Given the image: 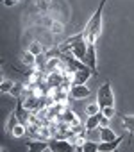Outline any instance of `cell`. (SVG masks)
<instances>
[{
    "label": "cell",
    "instance_id": "1",
    "mask_svg": "<svg viewBox=\"0 0 134 152\" xmlns=\"http://www.w3.org/2000/svg\"><path fill=\"white\" fill-rule=\"evenodd\" d=\"M106 2H107V0H100L97 11L93 13V16L88 20V23L84 27V34H86V41L88 43H97L98 36L102 34V15H104Z\"/></svg>",
    "mask_w": 134,
    "mask_h": 152
},
{
    "label": "cell",
    "instance_id": "2",
    "mask_svg": "<svg viewBox=\"0 0 134 152\" xmlns=\"http://www.w3.org/2000/svg\"><path fill=\"white\" fill-rule=\"evenodd\" d=\"M97 102L100 104V107H107V106H116L114 102V93H113V88H111V83L106 81L98 91H97Z\"/></svg>",
    "mask_w": 134,
    "mask_h": 152
},
{
    "label": "cell",
    "instance_id": "3",
    "mask_svg": "<svg viewBox=\"0 0 134 152\" xmlns=\"http://www.w3.org/2000/svg\"><path fill=\"white\" fill-rule=\"evenodd\" d=\"M48 148L52 152H74V150H77V145L64 138H54L48 141Z\"/></svg>",
    "mask_w": 134,
    "mask_h": 152
},
{
    "label": "cell",
    "instance_id": "4",
    "mask_svg": "<svg viewBox=\"0 0 134 152\" xmlns=\"http://www.w3.org/2000/svg\"><path fill=\"white\" fill-rule=\"evenodd\" d=\"M95 45L97 43H88V52H86V57L82 59L88 64V68L93 72V75L98 73V70H97V47Z\"/></svg>",
    "mask_w": 134,
    "mask_h": 152
},
{
    "label": "cell",
    "instance_id": "5",
    "mask_svg": "<svg viewBox=\"0 0 134 152\" xmlns=\"http://www.w3.org/2000/svg\"><path fill=\"white\" fill-rule=\"evenodd\" d=\"M68 93H70V99H75V100H82V99H88L91 90L86 86V84H72L68 88Z\"/></svg>",
    "mask_w": 134,
    "mask_h": 152
},
{
    "label": "cell",
    "instance_id": "6",
    "mask_svg": "<svg viewBox=\"0 0 134 152\" xmlns=\"http://www.w3.org/2000/svg\"><path fill=\"white\" fill-rule=\"evenodd\" d=\"M68 52L74 56V57H77V59H84L86 57V52H88V41L86 39H81V41H77V43H74L70 48H68Z\"/></svg>",
    "mask_w": 134,
    "mask_h": 152
},
{
    "label": "cell",
    "instance_id": "7",
    "mask_svg": "<svg viewBox=\"0 0 134 152\" xmlns=\"http://www.w3.org/2000/svg\"><path fill=\"white\" fill-rule=\"evenodd\" d=\"M123 140H125V136H116L111 141H100L98 143V152H113L120 147V143H123Z\"/></svg>",
    "mask_w": 134,
    "mask_h": 152
},
{
    "label": "cell",
    "instance_id": "8",
    "mask_svg": "<svg viewBox=\"0 0 134 152\" xmlns=\"http://www.w3.org/2000/svg\"><path fill=\"white\" fill-rule=\"evenodd\" d=\"M91 75H93V72H91L90 68H86V70H77V72L72 73V84H86V83L90 81Z\"/></svg>",
    "mask_w": 134,
    "mask_h": 152
},
{
    "label": "cell",
    "instance_id": "9",
    "mask_svg": "<svg viewBox=\"0 0 134 152\" xmlns=\"http://www.w3.org/2000/svg\"><path fill=\"white\" fill-rule=\"evenodd\" d=\"M122 127L129 134V140L134 136V115H122Z\"/></svg>",
    "mask_w": 134,
    "mask_h": 152
},
{
    "label": "cell",
    "instance_id": "10",
    "mask_svg": "<svg viewBox=\"0 0 134 152\" xmlns=\"http://www.w3.org/2000/svg\"><path fill=\"white\" fill-rule=\"evenodd\" d=\"M27 148L29 150H34V152H45V150H50L48 148V141H39V140H32L27 143Z\"/></svg>",
    "mask_w": 134,
    "mask_h": 152
},
{
    "label": "cell",
    "instance_id": "11",
    "mask_svg": "<svg viewBox=\"0 0 134 152\" xmlns=\"http://www.w3.org/2000/svg\"><path fill=\"white\" fill-rule=\"evenodd\" d=\"M36 61H38V56H34L31 50H25V52L22 54V63H23L25 66L34 68V66H36Z\"/></svg>",
    "mask_w": 134,
    "mask_h": 152
},
{
    "label": "cell",
    "instance_id": "12",
    "mask_svg": "<svg viewBox=\"0 0 134 152\" xmlns=\"http://www.w3.org/2000/svg\"><path fill=\"white\" fill-rule=\"evenodd\" d=\"M84 127H86V131H95L97 127H100V118H98V115H91V116H88Z\"/></svg>",
    "mask_w": 134,
    "mask_h": 152
},
{
    "label": "cell",
    "instance_id": "13",
    "mask_svg": "<svg viewBox=\"0 0 134 152\" xmlns=\"http://www.w3.org/2000/svg\"><path fill=\"white\" fill-rule=\"evenodd\" d=\"M114 138H116V134H114V131L109 125L107 127H100V141H111Z\"/></svg>",
    "mask_w": 134,
    "mask_h": 152
},
{
    "label": "cell",
    "instance_id": "14",
    "mask_svg": "<svg viewBox=\"0 0 134 152\" xmlns=\"http://www.w3.org/2000/svg\"><path fill=\"white\" fill-rule=\"evenodd\" d=\"M11 134H13L15 138H23V136L27 134V127H25V124H22V122L15 124V127L11 129Z\"/></svg>",
    "mask_w": 134,
    "mask_h": 152
},
{
    "label": "cell",
    "instance_id": "15",
    "mask_svg": "<svg viewBox=\"0 0 134 152\" xmlns=\"http://www.w3.org/2000/svg\"><path fill=\"white\" fill-rule=\"evenodd\" d=\"M13 88H15V81H11V79H4L0 83V91L2 93H11Z\"/></svg>",
    "mask_w": 134,
    "mask_h": 152
},
{
    "label": "cell",
    "instance_id": "16",
    "mask_svg": "<svg viewBox=\"0 0 134 152\" xmlns=\"http://www.w3.org/2000/svg\"><path fill=\"white\" fill-rule=\"evenodd\" d=\"M100 111H102V107H100L98 102H91V104L86 106V115H88V116H91V115H98Z\"/></svg>",
    "mask_w": 134,
    "mask_h": 152
},
{
    "label": "cell",
    "instance_id": "17",
    "mask_svg": "<svg viewBox=\"0 0 134 152\" xmlns=\"http://www.w3.org/2000/svg\"><path fill=\"white\" fill-rule=\"evenodd\" d=\"M82 152H98V143L95 141H84L82 147H81Z\"/></svg>",
    "mask_w": 134,
    "mask_h": 152
},
{
    "label": "cell",
    "instance_id": "18",
    "mask_svg": "<svg viewBox=\"0 0 134 152\" xmlns=\"http://www.w3.org/2000/svg\"><path fill=\"white\" fill-rule=\"evenodd\" d=\"M50 31H52L54 34H63V32H64V23L54 20V22H50Z\"/></svg>",
    "mask_w": 134,
    "mask_h": 152
},
{
    "label": "cell",
    "instance_id": "19",
    "mask_svg": "<svg viewBox=\"0 0 134 152\" xmlns=\"http://www.w3.org/2000/svg\"><path fill=\"white\" fill-rule=\"evenodd\" d=\"M27 50H31L34 56H41L43 54V47H41V43L39 41H32L31 45H29V48Z\"/></svg>",
    "mask_w": 134,
    "mask_h": 152
},
{
    "label": "cell",
    "instance_id": "20",
    "mask_svg": "<svg viewBox=\"0 0 134 152\" xmlns=\"http://www.w3.org/2000/svg\"><path fill=\"white\" fill-rule=\"evenodd\" d=\"M102 115H106L107 118H113L116 115V107L114 106H107V107H102Z\"/></svg>",
    "mask_w": 134,
    "mask_h": 152
},
{
    "label": "cell",
    "instance_id": "21",
    "mask_svg": "<svg viewBox=\"0 0 134 152\" xmlns=\"http://www.w3.org/2000/svg\"><path fill=\"white\" fill-rule=\"evenodd\" d=\"M98 118H100V127H107L109 125V118L106 115H102V111L98 113Z\"/></svg>",
    "mask_w": 134,
    "mask_h": 152
},
{
    "label": "cell",
    "instance_id": "22",
    "mask_svg": "<svg viewBox=\"0 0 134 152\" xmlns=\"http://www.w3.org/2000/svg\"><path fill=\"white\" fill-rule=\"evenodd\" d=\"M38 7L41 11H47L48 9V4H47V0H38Z\"/></svg>",
    "mask_w": 134,
    "mask_h": 152
},
{
    "label": "cell",
    "instance_id": "23",
    "mask_svg": "<svg viewBox=\"0 0 134 152\" xmlns=\"http://www.w3.org/2000/svg\"><path fill=\"white\" fill-rule=\"evenodd\" d=\"M4 4H6L7 7H11V6H15L16 2H15V0H4Z\"/></svg>",
    "mask_w": 134,
    "mask_h": 152
},
{
    "label": "cell",
    "instance_id": "24",
    "mask_svg": "<svg viewBox=\"0 0 134 152\" xmlns=\"http://www.w3.org/2000/svg\"><path fill=\"white\" fill-rule=\"evenodd\" d=\"M15 2H22V0H15Z\"/></svg>",
    "mask_w": 134,
    "mask_h": 152
}]
</instances>
